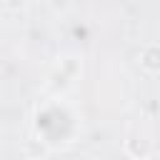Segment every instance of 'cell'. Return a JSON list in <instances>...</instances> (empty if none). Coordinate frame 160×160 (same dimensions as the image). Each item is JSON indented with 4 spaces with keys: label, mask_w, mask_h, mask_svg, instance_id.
I'll return each mask as SVG.
<instances>
[{
    "label": "cell",
    "mask_w": 160,
    "mask_h": 160,
    "mask_svg": "<svg viewBox=\"0 0 160 160\" xmlns=\"http://www.w3.org/2000/svg\"><path fill=\"white\" fill-rule=\"evenodd\" d=\"M140 65L148 72H160V42H148L140 52Z\"/></svg>",
    "instance_id": "1"
},
{
    "label": "cell",
    "mask_w": 160,
    "mask_h": 160,
    "mask_svg": "<svg viewBox=\"0 0 160 160\" xmlns=\"http://www.w3.org/2000/svg\"><path fill=\"white\" fill-rule=\"evenodd\" d=\"M125 148H128V152L130 155H135V158H145L148 152H150V140H140V145H138V138H130V140H125Z\"/></svg>",
    "instance_id": "2"
},
{
    "label": "cell",
    "mask_w": 160,
    "mask_h": 160,
    "mask_svg": "<svg viewBox=\"0 0 160 160\" xmlns=\"http://www.w3.org/2000/svg\"><path fill=\"white\" fill-rule=\"evenodd\" d=\"M80 160H92V158H80Z\"/></svg>",
    "instance_id": "3"
}]
</instances>
